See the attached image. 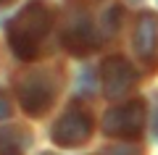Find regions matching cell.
<instances>
[{"mask_svg":"<svg viewBox=\"0 0 158 155\" xmlns=\"http://www.w3.org/2000/svg\"><path fill=\"white\" fill-rule=\"evenodd\" d=\"M42 155H53V153H42Z\"/></svg>","mask_w":158,"mask_h":155,"instance_id":"5bb4252c","label":"cell"},{"mask_svg":"<svg viewBox=\"0 0 158 155\" xmlns=\"http://www.w3.org/2000/svg\"><path fill=\"white\" fill-rule=\"evenodd\" d=\"M53 29V8L45 0H32L8 24V45L19 61H34L40 45Z\"/></svg>","mask_w":158,"mask_h":155,"instance_id":"6da1fadb","label":"cell"},{"mask_svg":"<svg viewBox=\"0 0 158 155\" xmlns=\"http://www.w3.org/2000/svg\"><path fill=\"white\" fill-rule=\"evenodd\" d=\"M98 155H140V147H137V145H124V142H116V145H111V147L100 150Z\"/></svg>","mask_w":158,"mask_h":155,"instance_id":"8fae6325","label":"cell"},{"mask_svg":"<svg viewBox=\"0 0 158 155\" xmlns=\"http://www.w3.org/2000/svg\"><path fill=\"white\" fill-rule=\"evenodd\" d=\"M121 6H113V8H108V13H106V18H103V29H106L108 34H113L118 27H121Z\"/></svg>","mask_w":158,"mask_h":155,"instance_id":"30bf717a","label":"cell"},{"mask_svg":"<svg viewBox=\"0 0 158 155\" xmlns=\"http://www.w3.org/2000/svg\"><path fill=\"white\" fill-rule=\"evenodd\" d=\"M50 137L58 147H82L92 137V116L85 108H69L50 129Z\"/></svg>","mask_w":158,"mask_h":155,"instance_id":"277c9868","label":"cell"},{"mask_svg":"<svg viewBox=\"0 0 158 155\" xmlns=\"http://www.w3.org/2000/svg\"><path fill=\"white\" fill-rule=\"evenodd\" d=\"M63 47L71 55H90L100 47V34L87 13H74L63 29Z\"/></svg>","mask_w":158,"mask_h":155,"instance_id":"8992f818","label":"cell"},{"mask_svg":"<svg viewBox=\"0 0 158 155\" xmlns=\"http://www.w3.org/2000/svg\"><path fill=\"white\" fill-rule=\"evenodd\" d=\"M8 116H11V100H8V95L0 89V121L8 118Z\"/></svg>","mask_w":158,"mask_h":155,"instance_id":"7c38bea8","label":"cell"},{"mask_svg":"<svg viewBox=\"0 0 158 155\" xmlns=\"http://www.w3.org/2000/svg\"><path fill=\"white\" fill-rule=\"evenodd\" d=\"M132 45H135L137 58H142L145 63H150L156 58V47H158V16L156 13H150V11L140 13Z\"/></svg>","mask_w":158,"mask_h":155,"instance_id":"52a82bcc","label":"cell"},{"mask_svg":"<svg viewBox=\"0 0 158 155\" xmlns=\"http://www.w3.org/2000/svg\"><path fill=\"white\" fill-rule=\"evenodd\" d=\"M100 79H103L106 97L108 100H121L137 84V71L124 55H111L100 66Z\"/></svg>","mask_w":158,"mask_h":155,"instance_id":"5b68a950","label":"cell"},{"mask_svg":"<svg viewBox=\"0 0 158 155\" xmlns=\"http://www.w3.org/2000/svg\"><path fill=\"white\" fill-rule=\"evenodd\" d=\"M142 126H145V100L142 97L113 105L103 116V132L111 139H137Z\"/></svg>","mask_w":158,"mask_h":155,"instance_id":"3957f363","label":"cell"},{"mask_svg":"<svg viewBox=\"0 0 158 155\" xmlns=\"http://www.w3.org/2000/svg\"><path fill=\"white\" fill-rule=\"evenodd\" d=\"M32 145V134L19 124L0 126V155H24Z\"/></svg>","mask_w":158,"mask_h":155,"instance_id":"ba28073f","label":"cell"},{"mask_svg":"<svg viewBox=\"0 0 158 155\" xmlns=\"http://www.w3.org/2000/svg\"><path fill=\"white\" fill-rule=\"evenodd\" d=\"M0 3H11V0H0Z\"/></svg>","mask_w":158,"mask_h":155,"instance_id":"4fadbf2b","label":"cell"},{"mask_svg":"<svg viewBox=\"0 0 158 155\" xmlns=\"http://www.w3.org/2000/svg\"><path fill=\"white\" fill-rule=\"evenodd\" d=\"M77 92L79 95H95V71H92V68H82V71H79Z\"/></svg>","mask_w":158,"mask_h":155,"instance_id":"9c48e42d","label":"cell"},{"mask_svg":"<svg viewBox=\"0 0 158 155\" xmlns=\"http://www.w3.org/2000/svg\"><path fill=\"white\" fill-rule=\"evenodd\" d=\"M56 92H58V84L48 71L27 74V76H21V82L16 87L19 105L32 118H40V116H45L50 111V105L56 103Z\"/></svg>","mask_w":158,"mask_h":155,"instance_id":"7a4b0ae2","label":"cell"}]
</instances>
